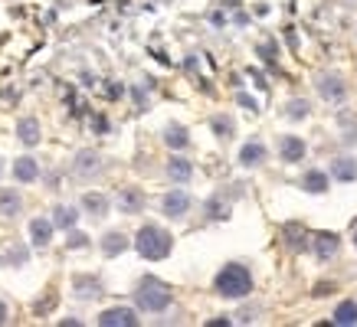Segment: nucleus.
Returning <instances> with one entry per match:
<instances>
[{
	"label": "nucleus",
	"mask_w": 357,
	"mask_h": 327,
	"mask_svg": "<svg viewBox=\"0 0 357 327\" xmlns=\"http://www.w3.org/2000/svg\"><path fill=\"white\" fill-rule=\"evenodd\" d=\"M0 170H3V164H0Z\"/></svg>",
	"instance_id": "nucleus-32"
},
{
	"label": "nucleus",
	"mask_w": 357,
	"mask_h": 327,
	"mask_svg": "<svg viewBox=\"0 0 357 327\" xmlns=\"http://www.w3.org/2000/svg\"><path fill=\"white\" fill-rule=\"evenodd\" d=\"M99 324L102 327H138V314L132 308H108L99 314Z\"/></svg>",
	"instance_id": "nucleus-4"
},
{
	"label": "nucleus",
	"mask_w": 357,
	"mask_h": 327,
	"mask_svg": "<svg viewBox=\"0 0 357 327\" xmlns=\"http://www.w3.org/2000/svg\"><path fill=\"white\" fill-rule=\"evenodd\" d=\"M49 239H53V223H49V220H33L30 223V242L33 246H36V249H46Z\"/></svg>",
	"instance_id": "nucleus-13"
},
{
	"label": "nucleus",
	"mask_w": 357,
	"mask_h": 327,
	"mask_svg": "<svg viewBox=\"0 0 357 327\" xmlns=\"http://www.w3.org/2000/svg\"><path fill=\"white\" fill-rule=\"evenodd\" d=\"M285 115H288V118H295V121L298 118H308V102H305V99H292Z\"/></svg>",
	"instance_id": "nucleus-26"
},
{
	"label": "nucleus",
	"mask_w": 357,
	"mask_h": 327,
	"mask_svg": "<svg viewBox=\"0 0 357 327\" xmlns=\"http://www.w3.org/2000/svg\"><path fill=\"white\" fill-rule=\"evenodd\" d=\"M16 138H20L27 148L40 144V138H43V134H40V121H36V118H23L20 125H16Z\"/></svg>",
	"instance_id": "nucleus-14"
},
{
	"label": "nucleus",
	"mask_w": 357,
	"mask_h": 327,
	"mask_svg": "<svg viewBox=\"0 0 357 327\" xmlns=\"http://www.w3.org/2000/svg\"><path fill=\"white\" fill-rule=\"evenodd\" d=\"M331 177L341 180V183H351V180H357V164L351 157H338L331 164Z\"/></svg>",
	"instance_id": "nucleus-17"
},
{
	"label": "nucleus",
	"mask_w": 357,
	"mask_h": 327,
	"mask_svg": "<svg viewBox=\"0 0 357 327\" xmlns=\"http://www.w3.org/2000/svg\"><path fill=\"white\" fill-rule=\"evenodd\" d=\"M210 128H213V134L217 138H233V118H226V115H217V118L210 121Z\"/></svg>",
	"instance_id": "nucleus-24"
},
{
	"label": "nucleus",
	"mask_w": 357,
	"mask_h": 327,
	"mask_svg": "<svg viewBox=\"0 0 357 327\" xmlns=\"http://www.w3.org/2000/svg\"><path fill=\"white\" fill-rule=\"evenodd\" d=\"M14 177L20 180V183H33V180L40 177V164H36V157H16Z\"/></svg>",
	"instance_id": "nucleus-8"
},
{
	"label": "nucleus",
	"mask_w": 357,
	"mask_h": 327,
	"mask_svg": "<svg viewBox=\"0 0 357 327\" xmlns=\"http://www.w3.org/2000/svg\"><path fill=\"white\" fill-rule=\"evenodd\" d=\"M279 154H282V161L295 164L305 157V141L301 138H295V134H285L282 141H279Z\"/></svg>",
	"instance_id": "nucleus-6"
},
{
	"label": "nucleus",
	"mask_w": 357,
	"mask_h": 327,
	"mask_svg": "<svg viewBox=\"0 0 357 327\" xmlns=\"http://www.w3.org/2000/svg\"><path fill=\"white\" fill-rule=\"evenodd\" d=\"M125 249H128V239L121 236V233H105V239H102V252L108 255V259L121 255Z\"/></svg>",
	"instance_id": "nucleus-19"
},
{
	"label": "nucleus",
	"mask_w": 357,
	"mask_h": 327,
	"mask_svg": "<svg viewBox=\"0 0 357 327\" xmlns=\"http://www.w3.org/2000/svg\"><path fill=\"white\" fill-rule=\"evenodd\" d=\"M75 288H79V298L99 295V282H95V278H82V275H79V278H75Z\"/></svg>",
	"instance_id": "nucleus-25"
},
{
	"label": "nucleus",
	"mask_w": 357,
	"mask_h": 327,
	"mask_svg": "<svg viewBox=\"0 0 357 327\" xmlns=\"http://www.w3.org/2000/svg\"><path fill=\"white\" fill-rule=\"evenodd\" d=\"M66 246H69V249H86V246H89V236H86V233H73Z\"/></svg>",
	"instance_id": "nucleus-27"
},
{
	"label": "nucleus",
	"mask_w": 357,
	"mask_h": 327,
	"mask_svg": "<svg viewBox=\"0 0 357 327\" xmlns=\"http://www.w3.org/2000/svg\"><path fill=\"white\" fill-rule=\"evenodd\" d=\"M75 220H79V213L73 207H56L53 209V226H60V229H73Z\"/></svg>",
	"instance_id": "nucleus-23"
},
{
	"label": "nucleus",
	"mask_w": 357,
	"mask_h": 327,
	"mask_svg": "<svg viewBox=\"0 0 357 327\" xmlns=\"http://www.w3.org/2000/svg\"><path fill=\"white\" fill-rule=\"evenodd\" d=\"M0 324H7V304L0 301Z\"/></svg>",
	"instance_id": "nucleus-30"
},
{
	"label": "nucleus",
	"mask_w": 357,
	"mask_h": 327,
	"mask_svg": "<svg viewBox=\"0 0 357 327\" xmlns=\"http://www.w3.org/2000/svg\"><path fill=\"white\" fill-rule=\"evenodd\" d=\"M207 209H210V216H217V220H223L226 216V203H220V200H210Z\"/></svg>",
	"instance_id": "nucleus-28"
},
{
	"label": "nucleus",
	"mask_w": 357,
	"mask_h": 327,
	"mask_svg": "<svg viewBox=\"0 0 357 327\" xmlns=\"http://www.w3.org/2000/svg\"><path fill=\"white\" fill-rule=\"evenodd\" d=\"M262 161H266V148H262V141H249V144H243V151H239V164H243V167H259Z\"/></svg>",
	"instance_id": "nucleus-11"
},
{
	"label": "nucleus",
	"mask_w": 357,
	"mask_h": 327,
	"mask_svg": "<svg viewBox=\"0 0 357 327\" xmlns=\"http://www.w3.org/2000/svg\"><path fill=\"white\" fill-rule=\"evenodd\" d=\"M334 324H341V327L357 324V301H341L334 308Z\"/></svg>",
	"instance_id": "nucleus-20"
},
{
	"label": "nucleus",
	"mask_w": 357,
	"mask_h": 327,
	"mask_svg": "<svg viewBox=\"0 0 357 327\" xmlns=\"http://www.w3.org/2000/svg\"><path fill=\"white\" fill-rule=\"evenodd\" d=\"M318 92H321V99H328V102H341L344 82L338 75H321V79H318Z\"/></svg>",
	"instance_id": "nucleus-7"
},
{
	"label": "nucleus",
	"mask_w": 357,
	"mask_h": 327,
	"mask_svg": "<svg viewBox=\"0 0 357 327\" xmlns=\"http://www.w3.org/2000/svg\"><path fill=\"white\" fill-rule=\"evenodd\" d=\"M164 144L174 148V151H184L187 144H190V134H187L184 125H167V128H164Z\"/></svg>",
	"instance_id": "nucleus-12"
},
{
	"label": "nucleus",
	"mask_w": 357,
	"mask_h": 327,
	"mask_svg": "<svg viewBox=\"0 0 357 327\" xmlns=\"http://www.w3.org/2000/svg\"><path fill=\"white\" fill-rule=\"evenodd\" d=\"M134 304L148 314H161L171 304V288L164 282H158V278H145L138 285V291H134Z\"/></svg>",
	"instance_id": "nucleus-3"
},
{
	"label": "nucleus",
	"mask_w": 357,
	"mask_h": 327,
	"mask_svg": "<svg viewBox=\"0 0 357 327\" xmlns=\"http://www.w3.org/2000/svg\"><path fill=\"white\" fill-rule=\"evenodd\" d=\"M167 177L174 180V183H187V180L194 177V164L187 161V157H171L167 161Z\"/></svg>",
	"instance_id": "nucleus-9"
},
{
	"label": "nucleus",
	"mask_w": 357,
	"mask_h": 327,
	"mask_svg": "<svg viewBox=\"0 0 357 327\" xmlns=\"http://www.w3.org/2000/svg\"><path fill=\"white\" fill-rule=\"evenodd\" d=\"M119 209L121 213H141L145 209V194L134 190V187H125L119 194Z\"/></svg>",
	"instance_id": "nucleus-10"
},
{
	"label": "nucleus",
	"mask_w": 357,
	"mask_h": 327,
	"mask_svg": "<svg viewBox=\"0 0 357 327\" xmlns=\"http://www.w3.org/2000/svg\"><path fill=\"white\" fill-rule=\"evenodd\" d=\"M239 105H243V108H249V112H256V102L249 99V95H239Z\"/></svg>",
	"instance_id": "nucleus-29"
},
{
	"label": "nucleus",
	"mask_w": 357,
	"mask_h": 327,
	"mask_svg": "<svg viewBox=\"0 0 357 327\" xmlns=\"http://www.w3.org/2000/svg\"><path fill=\"white\" fill-rule=\"evenodd\" d=\"M171 246H174V239H171V233H164L161 226H141L138 236H134V249L145 255V259H151V262L167 259L171 255Z\"/></svg>",
	"instance_id": "nucleus-1"
},
{
	"label": "nucleus",
	"mask_w": 357,
	"mask_h": 327,
	"mask_svg": "<svg viewBox=\"0 0 357 327\" xmlns=\"http://www.w3.org/2000/svg\"><path fill=\"white\" fill-rule=\"evenodd\" d=\"M354 246H357V229H354Z\"/></svg>",
	"instance_id": "nucleus-31"
},
{
	"label": "nucleus",
	"mask_w": 357,
	"mask_h": 327,
	"mask_svg": "<svg viewBox=\"0 0 357 327\" xmlns=\"http://www.w3.org/2000/svg\"><path fill=\"white\" fill-rule=\"evenodd\" d=\"M338 246H341V239L334 236V233H318L315 236V255L318 259H331V255L338 252Z\"/></svg>",
	"instance_id": "nucleus-15"
},
{
	"label": "nucleus",
	"mask_w": 357,
	"mask_h": 327,
	"mask_svg": "<svg viewBox=\"0 0 357 327\" xmlns=\"http://www.w3.org/2000/svg\"><path fill=\"white\" fill-rule=\"evenodd\" d=\"M99 170H102V161H99V154H95V151H82V154L75 157V174L92 177V174H99Z\"/></svg>",
	"instance_id": "nucleus-16"
},
{
	"label": "nucleus",
	"mask_w": 357,
	"mask_h": 327,
	"mask_svg": "<svg viewBox=\"0 0 357 327\" xmlns=\"http://www.w3.org/2000/svg\"><path fill=\"white\" fill-rule=\"evenodd\" d=\"M161 209H164V216H171V220H180V216L190 209V196L184 194V190H171V194L161 200Z\"/></svg>",
	"instance_id": "nucleus-5"
},
{
	"label": "nucleus",
	"mask_w": 357,
	"mask_h": 327,
	"mask_svg": "<svg viewBox=\"0 0 357 327\" xmlns=\"http://www.w3.org/2000/svg\"><path fill=\"white\" fill-rule=\"evenodd\" d=\"M23 209V200H20V194L16 190H0V216H16Z\"/></svg>",
	"instance_id": "nucleus-18"
},
{
	"label": "nucleus",
	"mask_w": 357,
	"mask_h": 327,
	"mask_svg": "<svg viewBox=\"0 0 357 327\" xmlns=\"http://www.w3.org/2000/svg\"><path fill=\"white\" fill-rule=\"evenodd\" d=\"M82 209H86L89 216H105V213H108V196L86 194V196H82Z\"/></svg>",
	"instance_id": "nucleus-21"
},
{
	"label": "nucleus",
	"mask_w": 357,
	"mask_h": 327,
	"mask_svg": "<svg viewBox=\"0 0 357 327\" xmlns=\"http://www.w3.org/2000/svg\"><path fill=\"white\" fill-rule=\"evenodd\" d=\"M213 288H217V295H223V298H246L253 291V275H249L246 265L233 262V265H223V272L217 275Z\"/></svg>",
	"instance_id": "nucleus-2"
},
{
	"label": "nucleus",
	"mask_w": 357,
	"mask_h": 327,
	"mask_svg": "<svg viewBox=\"0 0 357 327\" xmlns=\"http://www.w3.org/2000/svg\"><path fill=\"white\" fill-rule=\"evenodd\" d=\"M301 187H305L308 194H325L328 190V174L325 170H308L305 180H301Z\"/></svg>",
	"instance_id": "nucleus-22"
}]
</instances>
